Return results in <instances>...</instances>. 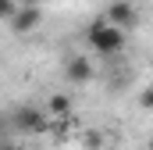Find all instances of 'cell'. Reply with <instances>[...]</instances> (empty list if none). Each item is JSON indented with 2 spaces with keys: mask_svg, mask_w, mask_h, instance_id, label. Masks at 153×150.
<instances>
[{
  "mask_svg": "<svg viewBox=\"0 0 153 150\" xmlns=\"http://www.w3.org/2000/svg\"><path fill=\"white\" fill-rule=\"evenodd\" d=\"M125 32H128V29L114 25V22L103 14V18L89 22V29H85V46H89L93 54H103V57L121 54V50H125Z\"/></svg>",
  "mask_w": 153,
  "mask_h": 150,
  "instance_id": "obj_1",
  "label": "cell"
},
{
  "mask_svg": "<svg viewBox=\"0 0 153 150\" xmlns=\"http://www.w3.org/2000/svg\"><path fill=\"white\" fill-rule=\"evenodd\" d=\"M7 122H11V132H18V136H39V132L50 129L46 114L39 107H18V111H11Z\"/></svg>",
  "mask_w": 153,
  "mask_h": 150,
  "instance_id": "obj_2",
  "label": "cell"
},
{
  "mask_svg": "<svg viewBox=\"0 0 153 150\" xmlns=\"http://www.w3.org/2000/svg\"><path fill=\"white\" fill-rule=\"evenodd\" d=\"M93 61L85 57V54H71L68 61H64V79L68 82H75V86H82V82H89L93 79Z\"/></svg>",
  "mask_w": 153,
  "mask_h": 150,
  "instance_id": "obj_3",
  "label": "cell"
},
{
  "mask_svg": "<svg viewBox=\"0 0 153 150\" xmlns=\"http://www.w3.org/2000/svg\"><path fill=\"white\" fill-rule=\"evenodd\" d=\"M107 18H111L114 25H121V29H132V25L139 22V11H135L132 0H111V4H107Z\"/></svg>",
  "mask_w": 153,
  "mask_h": 150,
  "instance_id": "obj_4",
  "label": "cell"
},
{
  "mask_svg": "<svg viewBox=\"0 0 153 150\" xmlns=\"http://www.w3.org/2000/svg\"><path fill=\"white\" fill-rule=\"evenodd\" d=\"M39 18H43V11H39L36 4H25V7L11 18V29H14V32H29V29L39 25Z\"/></svg>",
  "mask_w": 153,
  "mask_h": 150,
  "instance_id": "obj_5",
  "label": "cell"
},
{
  "mask_svg": "<svg viewBox=\"0 0 153 150\" xmlns=\"http://www.w3.org/2000/svg\"><path fill=\"white\" fill-rule=\"evenodd\" d=\"M46 111H50V118H68L71 114V97L68 93H53L46 100Z\"/></svg>",
  "mask_w": 153,
  "mask_h": 150,
  "instance_id": "obj_6",
  "label": "cell"
},
{
  "mask_svg": "<svg viewBox=\"0 0 153 150\" xmlns=\"http://www.w3.org/2000/svg\"><path fill=\"white\" fill-rule=\"evenodd\" d=\"M0 14H4V22L11 25V18L18 14V4H14V0H4V4H0Z\"/></svg>",
  "mask_w": 153,
  "mask_h": 150,
  "instance_id": "obj_7",
  "label": "cell"
},
{
  "mask_svg": "<svg viewBox=\"0 0 153 150\" xmlns=\"http://www.w3.org/2000/svg\"><path fill=\"white\" fill-rule=\"evenodd\" d=\"M139 104H143V107H150V111H153V86H146V89L139 93Z\"/></svg>",
  "mask_w": 153,
  "mask_h": 150,
  "instance_id": "obj_8",
  "label": "cell"
},
{
  "mask_svg": "<svg viewBox=\"0 0 153 150\" xmlns=\"http://www.w3.org/2000/svg\"><path fill=\"white\" fill-rule=\"evenodd\" d=\"M150 150H153V136H150Z\"/></svg>",
  "mask_w": 153,
  "mask_h": 150,
  "instance_id": "obj_9",
  "label": "cell"
}]
</instances>
